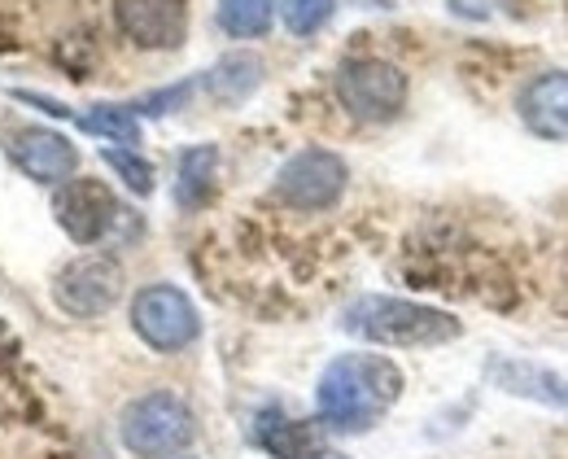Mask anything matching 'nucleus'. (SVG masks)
Returning a JSON list of instances; mask_svg holds the SVG:
<instances>
[{
  "instance_id": "15",
  "label": "nucleus",
  "mask_w": 568,
  "mask_h": 459,
  "mask_svg": "<svg viewBox=\"0 0 568 459\" xmlns=\"http://www.w3.org/2000/svg\"><path fill=\"white\" fill-rule=\"evenodd\" d=\"M214 171H219V150L214 145H193L180 153V175H175V202L184 211L206 206L214 188Z\"/></svg>"
},
{
  "instance_id": "20",
  "label": "nucleus",
  "mask_w": 568,
  "mask_h": 459,
  "mask_svg": "<svg viewBox=\"0 0 568 459\" xmlns=\"http://www.w3.org/2000/svg\"><path fill=\"white\" fill-rule=\"evenodd\" d=\"M320 459H346V456H320Z\"/></svg>"
},
{
  "instance_id": "13",
  "label": "nucleus",
  "mask_w": 568,
  "mask_h": 459,
  "mask_svg": "<svg viewBox=\"0 0 568 459\" xmlns=\"http://www.w3.org/2000/svg\"><path fill=\"white\" fill-rule=\"evenodd\" d=\"M490 377H495L507 394H525V398H538V402H551V407H568V385L538 368V364H516V359H495L490 364Z\"/></svg>"
},
{
  "instance_id": "14",
  "label": "nucleus",
  "mask_w": 568,
  "mask_h": 459,
  "mask_svg": "<svg viewBox=\"0 0 568 459\" xmlns=\"http://www.w3.org/2000/svg\"><path fill=\"white\" fill-rule=\"evenodd\" d=\"M258 83H263V62L254 53H227L223 62H214L206 71V88L223 105H241Z\"/></svg>"
},
{
  "instance_id": "18",
  "label": "nucleus",
  "mask_w": 568,
  "mask_h": 459,
  "mask_svg": "<svg viewBox=\"0 0 568 459\" xmlns=\"http://www.w3.org/2000/svg\"><path fill=\"white\" fill-rule=\"evenodd\" d=\"M337 0H281V18L293 35H315L333 18Z\"/></svg>"
},
{
  "instance_id": "3",
  "label": "nucleus",
  "mask_w": 568,
  "mask_h": 459,
  "mask_svg": "<svg viewBox=\"0 0 568 459\" xmlns=\"http://www.w3.org/2000/svg\"><path fill=\"white\" fill-rule=\"evenodd\" d=\"M193 434H197L193 407L171 389H153V394L136 398L119 420L123 447L141 459L175 456V451H184L193 442Z\"/></svg>"
},
{
  "instance_id": "1",
  "label": "nucleus",
  "mask_w": 568,
  "mask_h": 459,
  "mask_svg": "<svg viewBox=\"0 0 568 459\" xmlns=\"http://www.w3.org/2000/svg\"><path fill=\"white\" fill-rule=\"evenodd\" d=\"M403 368L385 355H342L315 385L320 420L337 434H363L403 398Z\"/></svg>"
},
{
  "instance_id": "7",
  "label": "nucleus",
  "mask_w": 568,
  "mask_h": 459,
  "mask_svg": "<svg viewBox=\"0 0 568 459\" xmlns=\"http://www.w3.org/2000/svg\"><path fill=\"white\" fill-rule=\"evenodd\" d=\"M53 298L67 315L79 319H92V315H105L110 306L123 298V263L110 258V254H83L67 263L53 280Z\"/></svg>"
},
{
  "instance_id": "12",
  "label": "nucleus",
  "mask_w": 568,
  "mask_h": 459,
  "mask_svg": "<svg viewBox=\"0 0 568 459\" xmlns=\"http://www.w3.org/2000/svg\"><path fill=\"white\" fill-rule=\"evenodd\" d=\"M254 442L276 459H315L324 456V434L311 420H288L281 411H263L254 425Z\"/></svg>"
},
{
  "instance_id": "2",
  "label": "nucleus",
  "mask_w": 568,
  "mask_h": 459,
  "mask_svg": "<svg viewBox=\"0 0 568 459\" xmlns=\"http://www.w3.org/2000/svg\"><path fill=\"white\" fill-rule=\"evenodd\" d=\"M342 328L355 333L363 341L376 346H398V350H416V346H446L464 333V324L437 306L407 303V298H381L367 294L342 310Z\"/></svg>"
},
{
  "instance_id": "17",
  "label": "nucleus",
  "mask_w": 568,
  "mask_h": 459,
  "mask_svg": "<svg viewBox=\"0 0 568 459\" xmlns=\"http://www.w3.org/2000/svg\"><path fill=\"white\" fill-rule=\"evenodd\" d=\"M79 128H83L88 136L119 141L123 150L141 145V123H136V114H132V110H123V105H92L88 114H79Z\"/></svg>"
},
{
  "instance_id": "4",
  "label": "nucleus",
  "mask_w": 568,
  "mask_h": 459,
  "mask_svg": "<svg viewBox=\"0 0 568 459\" xmlns=\"http://www.w3.org/2000/svg\"><path fill=\"white\" fill-rule=\"evenodd\" d=\"M337 101L358 123H389L407 105V75L385 58H351L337 71Z\"/></svg>"
},
{
  "instance_id": "10",
  "label": "nucleus",
  "mask_w": 568,
  "mask_h": 459,
  "mask_svg": "<svg viewBox=\"0 0 568 459\" xmlns=\"http://www.w3.org/2000/svg\"><path fill=\"white\" fill-rule=\"evenodd\" d=\"M9 157L18 162V171L36 184H62L79 171V150L62 132L53 128H18L9 136Z\"/></svg>"
},
{
  "instance_id": "11",
  "label": "nucleus",
  "mask_w": 568,
  "mask_h": 459,
  "mask_svg": "<svg viewBox=\"0 0 568 459\" xmlns=\"http://www.w3.org/2000/svg\"><path fill=\"white\" fill-rule=\"evenodd\" d=\"M525 128L542 141H568V71H547L525 83L516 101Z\"/></svg>"
},
{
  "instance_id": "8",
  "label": "nucleus",
  "mask_w": 568,
  "mask_h": 459,
  "mask_svg": "<svg viewBox=\"0 0 568 459\" xmlns=\"http://www.w3.org/2000/svg\"><path fill=\"white\" fill-rule=\"evenodd\" d=\"M53 220L74 245H97L119 220V197L101 180H62L53 188Z\"/></svg>"
},
{
  "instance_id": "6",
  "label": "nucleus",
  "mask_w": 568,
  "mask_h": 459,
  "mask_svg": "<svg viewBox=\"0 0 568 459\" xmlns=\"http://www.w3.org/2000/svg\"><path fill=\"white\" fill-rule=\"evenodd\" d=\"M346 162L333 150H302L276 171V197L293 211H328L346 193Z\"/></svg>"
},
{
  "instance_id": "9",
  "label": "nucleus",
  "mask_w": 568,
  "mask_h": 459,
  "mask_svg": "<svg viewBox=\"0 0 568 459\" xmlns=\"http://www.w3.org/2000/svg\"><path fill=\"white\" fill-rule=\"evenodd\" d=\"M119 27L136 49L171 53L189 35V4L184 0H114Z\"/></svg>"
},
{
  "instance_id": "19",
  "label": "nucleus",
  "mask_w": 568,
  "mask_h": 459,
  "mask_svg": "<svg viewBox=\"0 0 568 459\" xmlns=\"http://www.w3.org/2000/svg\"><path fill=\"white\" fill-rule=\"evenodd\" d=\"M101 157H105V166H114V171L123 175V184H128L136 197H149V193H153V166H149L136 150H105Z\"/></svg>"
},
{
  "instance_id": "16",
  "label": "nucleus",
  "mask_w": 568,
  "mask_h": 459,
  "mask_svg": "<svg viewBox=\"0 0 568 459\" xmlns=\"http://www.w3.org/2000/svg\"><path fill=\"white\" fill-rule=\"evenodd\" d=\"M276 0H219V27L236 40H254L272 27Z\"/></svg>"
},
{
  "instance_id": "5",
  "label": "nucleus",
  "mask_w": 568,
  "mask_h": 459,
  "mask_svg": "<svg viewBox=\"0 0 568 459\" xmlns=\"http://www.w3.org/2000/svg\"><path fill=\"white\" fill-rule=\"evenodd\" d=\"M132 328L141 333L144 346L162 350V355H175L184 346L197 341L202 333V319H197V306L184 289L175 285H149L132 298Z\"/></svg>"
}]
</instances>
